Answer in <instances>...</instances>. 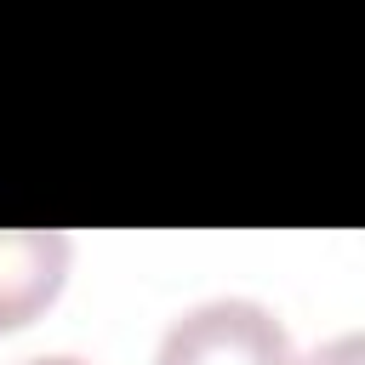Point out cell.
Returning <instances> with one entry per match:
<instances>
[{"mask_svg": "<svg viewBox=\"0 0 365 365\" xmlns=\"http://www.w3.org/2000/svg\"><path fill=\"white\" fill-rule=\"evenodd\" d=\"M154 365H291V336L262 302L217 297L165 325Z\"/></svg>", "mask_w": 365, "mask_h": 365, "instance_id": "obj_1", "label": "cell"}, {"mask_svg": "<svg viewBox=\"0 0 365 365\" xmlns=\"http://www.w3.org/2000/svg\"><path fill=\"white\" fill-rule=\"evenodd\" d=\"M291 365H365V336H359V331H342V336L308 348L302 359L291 354Z\"/></svg>", "mask_w": 365, "mask_h": 365, "instance_id": "obj_3", "label": "cell"}, {"mask_svg": "<svg viewBox=\"0 0 365 365\" xmlns=\"http://www.w3.org/2000/svg\"><path fill=\"white\" fill-rule=\"evenodd\" d=\"M23 365H86V359H74V354H46V359H23Z\"/></svg>", "mask_w": 365, "mask_h": 365, "instance_id": "obj_4", "label": "cell"}, {"mask_svg": "<svg viewBox=\"0 0 365 365\" xmlns=\"http://www.w3.org/2000/svg\"><path fill=\"white\" fill-rule=\"evenodd\" d=\"M68 257V234L57 228H0V331H17L57 302Z\"/></svg>", "mask_w": 365, "mask_h": 365, "instance_id": "obj_2", "label": "cell"}]
</instances>
